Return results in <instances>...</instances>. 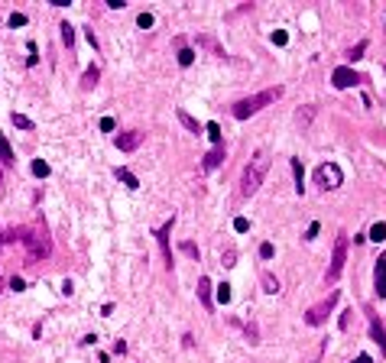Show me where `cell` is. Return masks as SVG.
I'll list each match as a JSON object with an SVG mask.
<instances>
[{
  "mask_svg": "<svg viewBox=\"0 0 386 363\" xmlns=\"http://www.w3.org/2000/svg\"><path fill=\"white\" fill-rule=\"evenodd\" d=\"M7 26H10V30H20V26H26V13H16V10H13L10 20H7Z\"/></svg>",
  "mask_w": 386,
  "mask_h": 363,
  "instance_id": "cell-22",
  "label": "cell"
},
{
  "mask_svg": "<svg viewBox=\"0 0 386 363\" xmlns=\"http://www.w3.org/2000/svg\"><path fill=\"white\" fill-rule=\"evenodd\" d=\"M10 120H13V127H20V130H32V120H30V117H23V114H16V110L10 114Z\"/></svg>",
  "mask_w": 386,
  "mask_h": 363,
  "instance_id": "cell-21",
  "label": "cell"
},
{
  "mask_svg": "<svg viewBox=\"0 0 386 363\" xmlns=\"http://www.w3.org/2000/svg\"><path fill=\"white\" fill-rule=\"evenodd\" d=\"M59 32H62V43L68 45V49H72V45H75V26L65 20V23H59Z\"/></svg>",
  "mask_w": 386,
  "mask_h": 363,
  "instance_id": "cell-14",
  "label": "cell"
},
{
  "mask_svg": "<svg viewBox=\"0 0 386 363\" xmlns=\"http://www.w3.org/2000/svg\"><path fill=\"white\" fill-rule=\"evenodd\" d=\"M175 114H179V120L185 123V130H192V133H201V127H198V120H192V114H188V110H182V107H179Z\"/></svg>",
  "mask_w": 386,
  "mask_h": 363,
  "instance_id": "cell-16",
  "label": "cell"
},
{
  "mask_svg": "<svg viewBox=\"0 0 386 363\" xmlns=\"http://www.w3.org/2000/svg\"><path fill=\"white\" fill-rule=\"evenodd\" d=\"M364 52H367V39H360V43H357L347 55H351V59H364Z\"/></svg>",
  "mask_w": 386,
  "mask_h": 363,
  "instance_id": "cell-27",
  "label": "cell"
},
{
  "mask_svg": "<svg viewBox=\"0 0 386 363\" xmlns=\"http://www.w3.org/2000/svg\"><path fill=\"white\" fill-rule=\"evenodd\" d=\"M354 363H373V360H370V357H367V353H360V357H357Z\"/></svg>",
  "mask_w": 386,
  "mask_h": 363,
  "instance_id": "cell-37",
  "label": "cell"
},
{
  "mask_svg": "<svg viewBox=\"0 0 386 363\" xmlns=\"http://www.w3.org/2000/svg\"><path fill=\"white\" fill-rule=\"evenodd\" d=\"M30 172L36 175V179H49V172H52V169H49V162H43V159H32V162H30Z\"/></svg>",
  "mask_w": 386,
  "mask_h": 363,
  "instance_id": "cell-15",
  "label": "cell"
},
{
  "mask_svg": "<svg viewBox=\"0 0 386 363\" xmlns=\"http://www.w3.org/2000/svg\"><path fill=\"white\" fill-rule=\"evenodd\" d=\"M370 337L380 344V353L386 357V334H383V324H380L376 318H370Z\"/></svg>",
  "mask_w": 386,
  "mask_h": 363,
  "instance_id": "cell-11",
  "label": "cell"
},
{
  "mask_svg": "<svg viewBox=\"0 0 386 363\" xmlns=\"http://www.w3.org/2000/svg\"><path fill=\"white\" fill-rule=\"evenodd\" d=\"M344 263H347V237L338 234V240H334V253H331V266H328V272H324V282H328V286H334V282L341 279Z\"/></svg>",
  "mask_w": 386,
  "mask_h": 363,
  "instance_id": "cell-4",
  "label": "cell"
},
{
  "mask_svg": "<svg viewBox=\"0 0 386 363\" xmlns=\"http://www.w3.org/2000/svg\"><path fill=\"white\" fill-rule=\"evenodd\" d=\"M282 97V88H266V91H260V94H253V97H244V101H237L234 104V117L237 120H247V117H253V114H260L266 104H273V101H279Z\"/></svg>",
  "mask_w": 386,
  "mask_h": 363,
  "instance_id": "cell-3",
  "label": "cell"
},
{
  "mask_svg": "<svg viewBox=\"0 0 386 363\" xmlns=\"http://www.w3.org/2000/svg\"><path fill=\"white\" fill-rule=\"evenodd\" d=\"M208 136H211V143H215V146H221V127H217V123H208Z\"/></svg>",
  "mask_w": 386,
  "mask_h": 363,
  "instance_id": "cell-25",
  "label": "cell"
},
{
  "mask_svg": "<svg viewBox=\"0 0 386 363\" xmlns=\"http://www.w3.org/2000/svg\"><path fill=\"white\" fill-rule=\"evenodd\" d=\"M263 288H266V292H279V279H273V276H263Z\"/></svg>",
  "mask_w": 386,
  "mask_h": 363,
  "instance_id": "cell-28",
  "label": "cell"
},
{
  "mask_svg": "<svg viewBox=\"0 0 386 363\" xmlns=\"http://www.w3.org/2000/svg\"><path fill=\"white\" fill-rule=\"evenodd\" d=\"M292 172H295V192H305V172H302V162L299 159H292Z\"/></svg>",
  "mask_w": 386,
  "mask_h": 363,
  "instance_id": "cell-17",
  "label": "cell"
},
{
  "mask_svg": "<svg viewBox=\"0 0 386 363\" xmlns=\"http://www.w3.org/2000/svg\"><path fill=\"white\" fill-rule=\"evenodd\" d=\"M224 156H227V152H224V146H215V150L204 156V162H201V166H204V169H217V166L224 162Z\"/></svg>",
  "mask_w": 386,
  "mask_h": 363,
  "instance_id": "cell-13",
  "label": "cell"
},
{
  "mask_svg": "<svg viewBox=\"0 0 386 363\" xmlns=\"http://www.w3.org/2000/svg\"><path fill=\"white\" fill-rule=\"evenodd\" d=\"M117 179L127 185V188H139V182H137V175L133 172H127V169H117Z\"/></svg>",
  "mask_w": 386,
  "mask_h": 363,
  "instance_id": "cell-20",
  "label": "cell"
},
{
  "mask_svg": "<svg viewBox=\"0 0 386 363\" xmlns=\"http://www.w3.org/2000/svg\"><path fill=\"white\" fill-rule=\"evenodd\" d=\"M97 78H101V72H97L94 65H91V68L85 72V78H81V88H85V91H88V88H94V85H97Z\"/></svg>",
  "mask_w": 386,
  "mask_h": 363,
  "instance_id": "cell-18",
  "label": "cell"
},
{
  "mask_svg": "<svg viewBox=\"0 0 386 363\" xmlns=\"http://www.w3.org/2000/svg\"><path fill=\"white\" fill-rule=\"evenodd\" d=\"M108 7H110V10H124V7H127V0H108Z\"/></svg>",
  "mask_w": 386,
  "mask_h": 363,
  "instance_id": "cell-36",
  "label": "cell"
},
{
  "mask_svg": "<svg viewBox=\"0 0 386 363\" xmlns=\"http://www.w3.org/2000/svg\"><path fill=\"white\" fill-rule=\"evenodd\" d=\"M376 295L386 299V253L376 259Z\"/></svg>",
  "mask_w": 386,
  "mask_h": 363,
  "instance_id": "cell-10",
  "label": "cell"
},
{
  "mask_svg": "<svg viewBox=\"0 0 386 363\" xmlns=\"http://www.w3.org/2000/svg\"><path fill=\"white\" fill-rule=\"evenodd\" d=\"M101 130H104V133H114V117H101Z\"/></svg>",
  "mask_w": 386,
  "mask_h": 363,
  "instance_id": "cell-32",
  "label": "cell"
},
{
  "mask_svg": "<svg viewBox=\"0 0 386 363\" xmlns=\"http://www.w3.org/2000/svg\"><path fill=\"white\" fill-rule=\"evenodd\" d=\"M234 230H240V234H244V230H250V221H247V217H237V221H234Z\"/></svg>",
  "mask_w": 386,
  "mask_h": 363,
  "instance_id": "cell-31",
  "label": "cell"
},
{
  "mask_svg": "<svg viewBox=\"0 0 386 363\" xmlns=\"http://www.w3.org/2000/svg\"><path fill=\"white\" fill-rule=\"evenodd\" d=\"M260 257H263V259H273V243H263V246H260Z\"/></svg>",
  "mask_w": 386,
  "mask_h": 363,
  "instance_id": "cell-34",
  "label": "cell"
},
{
  "mask_svg": "<svg viewBox=\"0 0 386 363\" xmlns=\"http://www.w3.org/2000/svg\"><path fill=\"white\" fill-rule=\"evenodd\" d=\"M143 143V130H124V133H117V150L120 152H133Z\"/></svg>",
  "mask_w": 386,
  "mask_h": 363,
  "instance_id": "cell-7",
  "label": "cell"
},
{
  "mask_svg": "<svg viewBox=\"0 0 386 363\" xmlns=\"http://www.w3.org/2000/svg\"><path fill=\"white\" fill-rule=\"evenodd\" d=\"M334 88H357L360 85V75H357L354 68H334Z\"/></svg>",
  "mask_w": 386,
  "mask_h": 363,
  "instance_id": "cell-9",
  "label": "cell"
},
{
  "mask_svg": "<svg viewBox=\"0 0 386 363\" xmlns=\"http://www.w3.org/2000/svg\"><path fill=\"white\" fill-rule=\"evenodd\" d=\"M338 299H341V295H338V292H331L324 302H318L315 308H309V311H305V324H309V328H318V324H324V321H328V315H331V308L338 305Z\"/></svg>",
  "mask_w": 386,
  "mask_h": 363,
  "instance_id": "cell-5",
  "label": "cell"
},
{
  "mask_svg": "<svg viewBox=\"0 0 386 363\" xmlns=\"http://www.w3.org/2000/svg\"><path fill=\"white\" fill-rule=\"evenodd\" d=\"M23 243H26V263H39V259H46L49 253H52V240H49V234H46V227H23Z\"/></svg>",
  "mask_w": 386,
  "mask_h": 363,
  "instance_id": "cell-2",
  "label": "cell"
},
{
  "mask_svg": "<svg viewBox=\"0 0 386 363\" xmlns=\"http://www.w3.org/2000/svg\"><path fill=\"white\" fill-rule=\"evenodd\" d=\"M182 250H185V253H192V257H198V246H195L192 240H185V243H182Z\"/></svg>",
  "mask_w": 386,
  "mask_h": 363,
  "instance_id": "cell-35",
  "label": "cell"
},
{
  "mask_svg": "<svg viewBox=\"0 0 386 363\" xmlns=\"http://www.w3.org/2000/svg\"><path fill=\"white\" fill-rule=\"evenodd\" d=\"M198 299H201V305H204V308H208V311H211V308H215V302H211V282H208V279H198Z\"/></svg>",
  "mask_w": 386,
  "mask_h": 363,
  "instance_id": "cell-12",
  "label": "cell"
},
{
  "mask_svg": "<svg viewBox=\"0 0 386 363\" xmlns=\"http://www.w3.org/2000/svg\"><path fill=\"white\" fill-rule=\"evenodd\" d=\"M0 159L7 162V166H13V150H10V143H7L3 133H0Z\"/></svg>",
  "mask_w": 386,
  "mask_h": 363,
  "instance_id": "cell-19",
  "label": "cell"
},
{
  "mask_svg": "<svg viewBox=\"0 0 386 363\" xmlns=\"http://www.w3.org/2000/svg\"><path fill=\"white\" fill-rule=\"evenodd\" d=\"M172 224H175V217H169L166 224L156 230V240L162 246V257H166V269H172V250H169V234H172Z\"/></svg>",
  "mask_w": 386,
  "mask_h": 363,
  "instance_id": "cell-8",
  "label": "cell"
},
{
  "mask_svg": "<svg viewBox=\"0 0 386 363\" xmlns=\"http://www.w3.org/2000/svg\"><path fill=\"white\" fill-rule=\"evenodd\" d=\"M192 62H195V52H192V49H179V65H182V68H188Z\"/></svg>",
  "mask_w": 386,
  "mask_h": 363,
  "instance_id": "cell-24",
  "label": "cell"
},
{
  "mask_svg": "<svg viewBox=\"0 0 386 363\" xmlns=\"http://www.w3.org/2000/svg\"><path fill=\"white\" fill-rule=\"evenodd\" d=\"M137 26H139V30H150V26H153V16H150V13H139V16H137Z\"/></svg>",
  "mask_w": 386,
  "mask_h": 363,
  "instance_id": "cell-29",
  "label": "cell"
},
{
  "mask_svg": "<svg viewBox=\"0 0 386 363\" xmlns=\"http://www.w3.org/2000/svg\"><path fill=\"white\" fill-rule=\"evenodd\" d=\"M273 43H276V45H286V43H289V32H286V30H276V32H273Z\"/></svg>",
  "mask_w": 386,
  "mask_h": 363,
  "instance_id": "cell-30",
  "label": "cell"
},
{
  "mask_svg": "<svg viewBox=\"0 0 386 363\" xmlns=\"http://www.w3.org/2000/svg\"><path fill=\"white\" fill-rule=\"evenodd\" d=\"M10 288H13V292H23V288H26V282H23L20 276H13L10 279Z\"/></svg>",
  "mask_w": 386,
  "mask_h": 363,
  "instance_id": "cell-33",
  "label": "cell"
},
{
  "mask_svg": "<svg viewBox=\"0 0 386 363\" xmlns=\"http://www.w3.org/2000/svg\"><path fill=\"white\" fill-rule=\"evenodd\" d=\"M217 302H221V305H227V302H231V286H217Z\"/></svg>",
  "mask_w": 386,
  "mask_h": 363,
  "instance_id": "cell-26",
  "label": "cell"
},
{
  "mask_svg": "<svg viewBox=\"0 0 386 363\" xmlns=\"http://www.w3.org/2000/svg\"><path fill=\"white\" fill-rule=\"evenodd\" d=\"M370 240H376V243H380V240H386V224H383V221L370 227Z\"/></svg>",
  "mask_w": 386,
  "mask_h": 363,
  "instance_id": "cell-23",
  "label": "cell"
},
{
  "mask_svg": "<svg viewBox=\"0 0 386 363\" xmlns=\"http://www.w3.org/2000/svg\"><path fill=\"white\" fill-rule=\"evenodd\" d=\"M315 179H318V185L322 188H341V182H344V172L338 162H322L318 166V172H315Z\"/></svg>",
  "mask_w": 386,
  "mask_h": 363,
  "instance_id": "cell-6",
  "label": "cell"
},
{
  "mask_svg": "<svg viewBox=\"0 0 386 363\" xmlns=\"http://www.w3.org/2000/svg\"><path fill=\"white\" fill-rule=\"evenodd\" d=\"M266 172H269V152L260 150L253 159L247 162V169H244V175H240V195L244 198H250V195L257 192L260 185H263V179H266Z\"/></svg>",
  "mask_w": 386,
  "mask_h": 363,
  "instance_id": "cell-1",
  "label": "cell"
}]
</instances>
